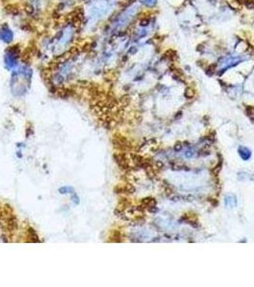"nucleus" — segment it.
Segmentation results:
<instances>
[{
    "mask_svg": "<svg viewBox=\"0 0 254 287\" xmlns=\"http://www.w3.org/2000/svg\"><path fill=\"white\" fill-rule=\"evenodd\" d=\"M245 5L248 9H253L254 8V1H252V0H246V1H245Z\"/></svg>",
    "mask_w": 254,
    "mask_h": 287,
    "instance_id": "2",
    "label": "nucleus"
},
{
    "mask_svg": "<svg viewBox=\"0 0 254 287\" xmlns=\"http://www.w3.org/2000/svg\"><path fill=\"white\" fill-rule=\"evenodd\" d=\"M238 152H239V155L241 156V158L244 159V160H248L251 155L250 150L246 147H240L239 148H238Z\"/></svg>",
    "mask_w": 254,
    "mask_h": 287,
    "instance_id": "1",
    "label": "nucleus"
}]
</instances>
